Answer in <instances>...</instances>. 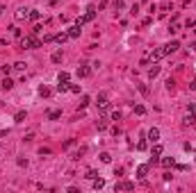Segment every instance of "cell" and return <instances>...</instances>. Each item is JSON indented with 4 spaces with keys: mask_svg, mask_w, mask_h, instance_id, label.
<instances>
[{
    "mask_svg": "<svg viewBox=\"0 0 196 193\" xmlns=\"http://www.w3.org/2000/svg\"><path fill=\"white\" fill-rule=\"evenodd\" d=\"M57 82H68V73H59V77H57Z\"/></svg>",
    "mask_w": 196,
    "mask_h": 193,
    "instance_id": "obj_34",
    "label": "cell"
},
{
    "mask_svg": "<svg viewBox=\"0 0 196 193\" xmlns=\"http://www.w3.org/2000/svg\"><path fill=\"white\" fill-rule=\"evenodd\" d=\"M189 50H194V52H196V41H194V43H192V45H189Z\"/></svg>",
    "mask_w": 196,
    "mask_h": 193,
    "instance_id": "obj_43",
    "label": "cell"
},
{
    "mask_svg": "<svg viewBox=\"0 0 196 193\" xmlns=\"http://www.w3.org/2000/svg\"><path fill=\"white\" fill-rule=\"evenodd\" d=\"M174 86H176V82H174V80H171V77H169V80H166V89H169V91H171V89H174Z\"/></svg>",
    "mask_w": 196,
    "mask_h": 193,
    "instance_id": "obj_36",
    "label": "cell"
},
{
    "mask_svg": "<svg viewBox=\"0 0 196 193\" xmlns=\"http://www.w3.org/2000/svg\"><path fill=\"white\" fill-rule=\"evenodd\" d=\"M66 39H68V32H62V34H57V37H55V41H57V43H64Z\"/></svg>",
    "mask_w": 196,
    "mask_h": 193,
    "instance_id": "obj_17",
    "label": "cell"
},
{
    "mask_svg": "<svg viewBox=\"0 0 196 193\" xmlns=\"http://www.w3.org/2000/svg\"><path fill=\"white\" fill-rule=\"evenodd\" d=\"M137 11H139V5H137V2H135V5H132V7H130V14H132V16H135V14H137Z\"/></svg>",
    "mask_w": 196,
    "mask_h": 193,
    "instance_id": "obj_37",
    "label": "cell"
},
{
    "mask_svg": "<svg viewBox=\"0 0 196 193\" xmlns=\"http://www.w3.org/2000/svg\"><path fill=\"white\" fill-rule=\"evenodd\" d=\"M123 173H125L123 168H116V171H114V175H116V177H123Z\"/></svg>",
    "mask_w": 196,
    "mask_h": 193,
    "instance_id": "obj_39",
    "label": "cell"
},
{
    "mask_svg": "<svg viewBox=\"0 0 196 193\" xmlns=\"http://www.w3.org/2000/svg\"><path fill=\"white\" fill-rule=\"evenodd\" d=\"M57 91H68V82H59V84H57Z\"/></svg>",
    "mask_w": 196,
    "mask_h": 193,
    "instance_id": "obj_25",
    "label": "cell"
},
{
    "mask_svg": "<svg viewBox=\"0 0 196 193\" xmlns=\"http://www.w3.org/2000/svg\"><path fill=\"white\" fill-rule=\"evenodd\" d=\"M139 93H141V96H148V86H144V84H139Z\"/></svg>",
    "mask_w": 196,
    "mask_h": 193,
    "instance_id": "obj_35",
    "label": "cell"
},
{
    "mask_svg": "<svg viewBox=\"0 0 196 193\" xmlns=\"http://www.w3.org/2000/svg\"><path fill=\"white\" fill-rule=\"evenodd\" d=\"M166 55H169L166 45H160V48H155V50L151 52V61H160V59H164Z\"/></svg>",
    "mask_w": 196,
    "mask_h": 193,
    "instance_id": "obj_3",
    "label": "cell"
},
{
    "mask_svg": "<svg viewBox=\"0 0 196 193\" xmlns=\"http://www.w3.org/2000/svg\"><path fill=\"white\" fill-rule=\"evenodd\" d=\"M189 89H192V91H196V77H194V82H192V84H189Z\"/></svg>",
    "mask_w": 196,
    "mask_h": 193,
    "instance_id": "obj_42",
    "label": "cell"
},
{
    "mask_svg": "<svg viewBox=\"0 0 196 193\" xmlns=\"http://www.w3.org/2000/svg\"><path fill=\"white\" fill-rule=\"evenodd\" d=\"M25 116H27L25 112H18V114L14 116V123H23V120H25Z\"/></svg>",
    "mask_w": 196,
    "mask_h": 193,
    "instance_id": "obj_22",
    "label": "cell"
},
{
    "mask_svg": "<svg viewBox=\"0 0 196 193\" xmlns=\"http://www.w3.org/2000/svg\"><path fill=\"white\" fill-rule=\"evenodd\" d=\"M112 120H121V112H114L112 114Z\"/></svg>",
    "mask_w": 196,
    "mask_h": 193,
    "instance_id": "obj_41",
    "label": "cell"
},
{
    "mask_svg": "<svg viewBox=\"0 0 196 193\" xmlns=\"http://www.w3.org/2000/svg\"><path fill=\"white\" fill-rule=\"evenodd\" d=\"M27 18H30V9H25V7L16 9V21H27Z\"/></svg>",
    "mask_w": 196,
    "mask_h": 193,
    "instance_id": "obj_5",
    "label": "cell"
},
{
    "mask_svg": "<svg viewBox=\"0 0 196 193\" xmlns=\"http://www.w3.org/2000/svg\"><path fill=\"white\" fill-rule=\"evenodd\" d=\"M39 93H41L43 98H48V96H50V89H48V86H41V89H39Z\"/></svg>",
    "mask_w": 196,
    "mask_h": 193,
    "instance_id": "obj_30",
    "label": "cell"
},
{
    "mask_svg": "<svg viewBox=\"0 0 196 193\" xmlns=\"http://www.w3.org/2000/svg\"><path fill=\"white\" fill-rule=\"evenodd\" d=\"M114 189H116V191H132V189H135V184H132V182H119Z\"/></svg>",
    "mask_w": 196,
    "mask_h": 193,
    "instance_id": "obj_7",
    "label": "cell"
},
{
    "mask_svg": "<svg viewBox=\"0 0 196 193\" xmlns=\"http://www.w3.org/2000/svg\"><path fill=\"white\" fill-rule=\"evenodd\" d=\"M80 37V25L76 23L73 27H68V39H78Z\"/></svg>",
    "mask_w": 196,
    "mask_h": 193,
    "instance_id": "obj_8",
    "label": "cell"
},
{
    "mask_svg": "<svg viewBox=\"0 0 196 193\" xmlns=\"http://www.w3.org/2000/svg\"><path fill=\"white\" fill-rule=\"evenodd\" d=\"M148 141H153V143L160 141V130L157 127H151V130H148Z\"/></svg>",
    "mask_w": 196,
    "mask_h": 193,
    "instance_id": "obj_6",
    "label": "cell"
},
{
    "mask_svg": "<svg viewBox=\"0 0 196 193\" xmlns=\"http://www.w3.org/2000/svg\"><path fill=\"white\" fill-rule=\"evenodd\" d=\"M103 186H105V179H103V177H96L94 179V189L98 191V189H103Z\"/></svg>",
    "mask_w": 196,
    "mask_h": 193,
    "instance_id": "obj_12",
    "label": "cell"
},
{
    "mask_svg": "<svg viewBox=\"0 0 196 193\" xmlns=\"http://www.w3.org/2000/svg\"><path fill=\"white\" fill-rule=\"evenodd\" d=\"M11 68H14V71H25V64H23V61H16Z\"/></svg>",
    "mask_w": 196,
    "mask_h": 193,
    "instance_id": "obj_29",
    "label": "cell"
},
{
    "mask_svg": "<svg viewBox=\"0 0 196 193\" xmlns=\"http://www.w3.org/2000/svg\"><path fill=\"white\" fill-rule=\"evenodd\" d=\"M135 114L137 116H144V114H146V107H144V104H135Z\"/></svg>",
    "mask_w": 196,
    "mask_h": 193,
    "instance_id": "obj_20",
    "label": "cell"
},
{
    "mask_svg": "<svg viewBox=\"0 0 196 193\" xmlns=\"http://www.w3.org/2000/svg\"><path fill=\"white\" fill-rule=\"evenodd\" d=\"M157 75H160V66H153L151 71H148V77H151V80H155Z\"/></svg>",
    "mask_w": 196,
    "mask_h": 193,
    "instance_id": "obj_13",
    "label": "cell"
},
{
    "mask_svg": "<svg viewBox=\"0 0 196 193\" xmlns=\"http://www.w3.org/2000/svg\"><path fill=\"white\" fill-rule=\"evenodd\" d=\"M84 177H87V179H96L98 173H96V171H87V175H84Z\"/></svg>",
    "mask_w": 196,
    "mask_h": 193,
    "instance_id": "obj_31",
    "label": "cell"
},
{
    "mask_svg": "<svg viewBox=\"0 0 196 193\" xmlns=\"http://www.w3.org/2000/svg\"><path fill=\"white\" fill-rule=\"evenodd\" d=\"M87 104H89V98H87V96H82V102H80V107H87Z\"/></svg>",
    "mask_w": 196,
    "mask_h": 193,
    "instance_id": "obj_38",
    "label": "cell"
},
{
    "mask_svg": "<svg viewBox=\"0 0 196 193\" xmlns=\"http://www.w3.org/2000/svg\"><path fill=\"white\" fill-rule=\"evenodd\" d=\"M162 150H164L162 145H160V143H155V145H153V157H160V155H162Z\"/></svg>",
    "mask_w": 196,
    "mask_h": 193,
    "instance_id": "obj_16",
    "label": "cell"
},
{
    "mask_svg": "<svg viewBox=\"0 0 196 193\" xmlns=\"http://www.w3.org/2000/svg\"><path fill=\"white\" fill-rule=\"evenodd\" d=\"M96 127H98V130H105V127H107V118H98L96 120Z\"/></svg>",
    "mask_w": 196,
    "mask_h": 193,
    "instance_id": "obj_15",
    "label": "cell"
},
{
    "mask_svg": "<svg viewBox=\"0 0 196 193\" xmlns=\"http://www.w3.org/2000/svg\"><path fill=\"white\" fill-rule=\"evenodd\" d=\"M100 161L103 163H109V161H112V155H109V152H103L100 155Z\"/></svg>",
    "mask_w": 196,
    "mask_h": 193,
    "instance_id": "obj_24",
    "label": "cell"
},
{
    "mask_svg": "<svg viewBox=\"0 0 196 193\" xmlns=\"http://www.w3.org/2000/svg\"><path fill=\"white\" fill-rule=\"evenodd\" d=\"M11 86H14V82H11L9 77H5V80H2V89H5V91H9Z\"/></svg>",
    "mask_w": 196,
    "mask_h": 193,
    "instance_id": "obj_19",
    "label": "cell"
},
{
    "mask_svg": "<svg viewBox=\"0 0 196 193\" xmlns=\"http://www.w3.org/2000/svg\"><path fill=\"white\" fill-rule=\"evenodd\" d=\"M185 123H187V125H194V123H196V114L189 112V114H187V118H185Z\"/></svg>",
    "mask_w": 196,
    "mask_h": 193,
    "instance_id": "obj_23",
    "label": "cell"
},
{
    "mask_svg": "<svg viewBox=\"0 0 196 193\" xmlns=\"http://www.w3.org/2000/svg\"><path fill=\"white\" fill-rule=\"evenodd\" d=\"M87 75H89V68L87 66H80L78 68V77H87Z\"/></svg>",
    "mask_w": 196,
    "mask_h": 193,
    "instance_id": "obj_14",
    "label": "cell"
},
{
    "mask_svg": "<svg viewBox=\"0 0 196 193\" xmlns=\"http://www.w3.org/2000/svg\"><path fill=\"white\" fill-rule=\"evenodd\" d=\"M21 48H41V41H39L37 37H23L21 39Z\"/></svg>",
    "mask_w": 196,
    "mask_h": 193,
    "instance_id": "obj_2",
    "label": "cell"
},
{
    "mask_svg": "<svg viewBox=\"0 0 196 193\" xmlns=\"http://www.w3.org/2000/svg\"><path fill=\"white\" fill-rule=\"evenodd\" d=\"M178 30H180V25H178V23H171V25H169V34H176Z\"/></svg>",
    "mask_w": 196,
    "mask_h": 193,
    "instance_id": "obj_26",
    "label": "cell"
},
{
    "mask_svg": "<svg viewBox=\"0 0 196 193\" xmlns=\"http://www.w3.org/2000/svg\"><path fill=\"white\" fill-rule=\"evenodd\" d=\"M96 107H98V109H107V107H109V100H107L105 93H100V96L96 98Z\"/></svg>",
    "mask_w": 196,
    "mask_h": 193,
    "instance_id": "obj_4",
    "label": "cell"
},
{
    "mask_svg": "<svg viewBox=\"0 0 196 193\" xmlns=\"http://www.w3.org/2000/svg\"><path fill=\"white\" fill-rule=\"evenodd\" d=\"M94 18H96V7H94V5H89V7H87V14H84V16H80L76 23H78L80 27H82L84 23H89V21H94Z\"/></svg>",
    "mask_w": 196,
    "mask_h": 193,
    "instance_id": "obj_1",
    "label": "cell"
},
{
    "mask_svg": "<svg viewBox=\"0 0 196 193\" xmlns=\"http://www.w3.org/2000/svg\"><path fill=\"white\" fill-rule=\"evenodd\" d=\"M68 91H73V93H80V84H68Z\"/></svg>",
    "mask_w": 196,
    "mask_h": 193,
    "instance_id": "obj_33",
    "label": "cell"
},
{
    "mask_svg": "<svg viewBox=\"0 0 196 193\" xmlns=\"http://www.w3.org/2000/svg\"><path fill=\"white\" fill-rule=\"evenodd\" d=\"M146 175H148V166H146V163H141V166H137V177H146Z\"/></svg>",
    "mask_w": 196,
    "mask_h": 193,
    "instance_id": "obj_9",
    "label": "cell"
},
{
    "mask_svg": "<svg viewBox=\"0 0 196 193\" xmlns=\"http://www.w3.org/2000/svg\"><path fill=\"white\" fill-rule=\"evenodd\" d=\"M178 48H180V43H178V41H171V43H166V50H169V52H176Z\"/></svg>",
    "mask_w": 196,
    "mask_h": 193,
    "instance_id": "obj_11",
    "label": "cell"
},
{
    "mask_svg": "<svg viewBox=\"0 0 196 193\" xmlns=\"http://www.w3.org/2000/svg\"><path fill=\"white\" fill-rule=\"evenodd\" d=\"M39 16H41V14H39L37 9H30V21H39Z\"/></svg>",
    "mask_w": 196,
    "mask_h": 193,
    "instance_id": "obj_28",
    "label": "cell"
},
{
    "mask_svg": "<svg viewBox=\"0 0 196 193\" xmlns=\"http://www.w3.org/2000/svg\"><path fill=\"white\" fill-rule=\"evenodd\" d=\"M48 118H50V120H57V118H62V112H59V109H55V112H50V114H48Z\"/></svg>",
    "mask_w": 196,
    "mask_h": 193,
    "instance_id": "obj_21",
    "label": "cell"
},
{
    "mask_svg": "<svg viewBox=\"0 0 196 193\" xmlns=\"http://www.w3.org/2000/svg\"><path fill=\"white\" fill-rule=\"evenodd\" d=\"M162 166L164 168H174L176 166V159H174V157H164V159H162Z\"/></svg>",
    "mask_w": 196,
    "mask_h": 193,
    "instance_id": "obj_10",
    "label": "cell"
},
{
    "mask_svg": "<svg viewBox=\"0 0 196 193\" xmlns=\"http://www.w3.org/2000/svg\"><path fill=\"white\" fill-rule=\"evenodd\" d=\"M114 9H116V11L123 9V0H114Z\"/></svg>",
    "mask_w": 196,
    "mask_h": 193,
    "instance_id": "obj_32",
    "label": "cell"
},
{
    "mask_svg": "<svg viewBox=\"0 0 196 193\" xmlns=\"http://www.w3.org/2000/svg\"><path fill=\"white\" fill-rule=\"evenodd\" d=\"M146 148H148V141H146V139H141V141L137 143V150H146Z\"/></svg>",
    "mask_w": 196,
    "mask_h": 193,
    "instance_id": "obj_27",
    "label": "cell"
},
{
    "mask_svg": "<svg viewBox=\"0 0 196 193\" xmlns=\"http://www.w3.org/2000/svg\"><path fill=\"white\" fill-rule=\"evenodd\" d=\"M50 61H53V64H59V61H62V52H59V50H57V52H53Z\"/></svg>",
    "mask_w": 196,
    "mask_h": 193,
    "instance_id": "obj_18",
    "label": "cell"
},
{
    "mask_svg": "<svg viewBox=\"0 0 196 193\" xmlns=\"http://www.w3.org/2000/svg\"><path fill=\"white\" fill-rule=\"evenodd\" d=\"M185 27H187V30H189V27H196V21H187V23H185Z\"/></svg>",
    "mask_w": 196,
    "mask_h": 193,
    "instance_id": "obj_40",
    "label": "cell"
}]
</instances>
